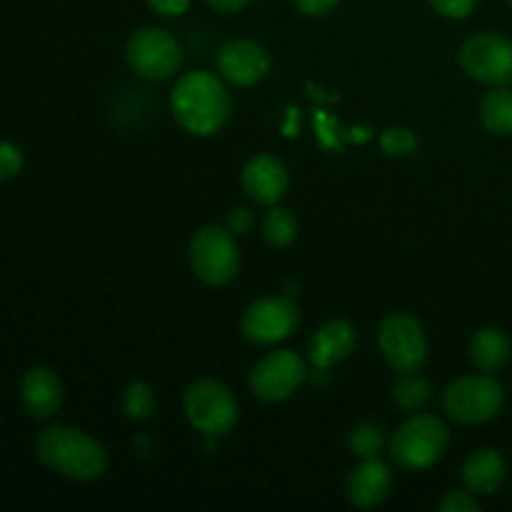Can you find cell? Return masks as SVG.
<instances>
[{
    "instance_id": "19",
    "label": "cell",
    "mask_w": 512,
    "mask_h": 512,
    "mask_svg": "<svg viewBox=\"0 0 512 512\" xmlns=\"http://www.w3.org/2000/svg\"><path fill=\"white\" fill-rule=\"evenodd\" d=\"M480 120L495 135H512V88L498 85L480 103Z\"/></svg>"
},
{
    "instance_id": "27",
    "label": "cell",
    "mask_w": 512,
    "mask_h": 512,
    "mask_svg": "<svg viewBox=\"0 0 512 512\" xmlns=\"http://www.w3.org/2000/svg\"><path fill=\"white\" fill-rule=\"evenodd\" d=\"M430 5H433L440 15H445V18L463 20L473 13L478 0H430Z\"/></svg>"
},
{
    "instance_id": "11",
    "label": "cell",
    "mask_w": 512,
    "mask_h": 512,
    "mask_svg": "<svg viewBox=\"0 0 512 512\" xmlns=\"http://www.w3.org/2000/svg\"><path fill=\"white\" fill-rule=\"evenodd\" d=\"M300 325V310L290 298H260L245 308L240 333L253 345H275Z\"/></svg>"
},
{
    "instance_id": "25",
    "label": "cell",
    "mask_w": 512,
    "mask_h": 512,
    "mask_svg": "<svg viewBox=\"0 0 512 512\" xmlns=\"http://www.w3.org/2000/svg\"><path fill=\"white\" fill-rule=\"evenodd\" d=\"M440 512H480V500L478 495L465 490H450L445 493V498L438 503Z\"/></svg>"
},
{
    "instance_id": "1",
    "label": "cell",
    "mask_w": 512,
    "mask_h": 512,
    "mask_svg": "<svg viewBox=\"0 0 512 512\" xmlns=\"http://www.w3.org/2000/svg\"><path fill=\"white\" fill-rule=\"evenodd\" d=\"M170 108L180 128L198 138H210L230 120L233 100L218 75L208 70H190L175 83L170 93Z\"/></svg>"
},
{
    "instance_id": "9",
    "label": "cell",
    "mask_w": 512,
    "mask_h": 512,
    "mask_svg": "<svg viewBox=\"0 0 512 512\" xmlns=\"http://www.w3.org/2000/svg\"><path fill=\"white\" fill-rule=\"evenodd\" d=\"M465 75L483 85L512 83V40L500 33H478L463 43L458 53Z\"/></svg>"
},
{
    "instance_id": "16",
    "label": "cell",
    "mask_w": 512,
    "mask_h": 512,
    "mask_svg": "<svg viewBox=\"0 0 512 512\" xmlns=\"http://www.w3.org/2000/svg\"><path fill=\"white\" fill-rule=\"evenodd\" d=\"M20 400L33 418L48 420L63 405V383L50 368H30L20 383Z\"/></svg>"
},
{
    "instance_id": "10",
    "label": "cell",
    "mask_w": 512,
    "mask_h": 512,
    "mask_svg": "<svg viewBox=\"0 0 512 512\" xmlns=\"http://www.w3.org/2000/svg\"><path fill=\"white\" fill-rule=\"evenodd\" d=\"M305 378H308V365L295 350H275L253 365L250 390L263 403H283L298 393Z\"/></svg>"
},
{
    "instance_id": "7",
    "label": "cell",
    "mask_w": 512,
    "mask_h": 512,
    "mask_svg": "<svg viewBox=\"0 0 512 512\" xmlns=\"http://www.w3.org/2000/svg\"><path fill=\"white\" fill-rule=\"evenodd\" d=\"M125 60L130 70L143 80H168L183 65L180 45L168 30L163 28H140L130 35L125 45Z\"/></svg>"
},
{
    "instance_id": "28",
    "label": "cell",
    "mask_w": 512,
    "mask_h": 512,
    "mask_svg": "<svg viewBox=\"0 0 512 512\" xmlns=\"http://www.w3.org/2000/svg\"><path fill=\"white\" fill-rule=\"evenodd\" d=\"M253 225H255V218L253 213H250V208H233L228 213V220H225V228H228L233 235L250 233Z\"/></svg>"
},
{
    "instance_id": "22",
    "label": "cell",
    "mask_w": 512,
    "mask_h": 512,
    "mask_svg": "<svg viewBox=\"0 0 512 512\" xmlns=\"http://www.w3.org/2000/svg\"><path fill=\"white\" fill-rule=\"evenodd\" d=\"M123 410L130 420L140 423V420H148L155 410V393L148 383L138 380V383H130L123 393Z\"/></svg>"
},
{
    "instance_id": "13",
    "label": "cell",
    "mask_w": 512,
    "mask_h": 512,
    "mask_svg": "<svg viewBox=\"0 0 512 512\" xmlns=\"http://www.w3.org/2000/svg\"><path fill=\"white\" fill-rule=\"evenodd\" d=\"M240 185L253 203L273 208L288 193L290 173L283 160L270 153H260L245 163L243 173H240Z\"/></svg>"
},
{
    "instance_id": "4",
    "label": "cell",
    "mask_w": 512,
    "mask_h": 512,
    "mask_svg": "<svg viewBox=\"0 0 512 512\" xmlns=\"http://www.w3.org/2000/svg\"><path fill=\"white\" fill-rule=\"evenodd\" d=\"M505 405V388L495 375L480 373L458 378L443 393V410L458 425H483L498 418Z\"/></svg>"
},
{
    "instance_id": "20",
    "label": "cell",
    "mask_w": 512,
    "mask_h": 512,
    "mask_svg": "<svg viewBox=\"0 0 512 512\" xmlns=\"http://www.w3.org/2000/svg\"><path fill=\"white\" fill-rule=\"evenodd\" d=\"M260 230H263V238L268 245H273V248H288V245H293L295 238H298L300 225L298 218H295L288 208L273 205V208L265 213Z\"/></svg>"
},
{
    "instance_id": "15",
    "label": "cell",
    "mask_w": 512,
    "mask_h": 512,
    "mask_svg": "<svg viewBox=\"0 0 512 512\" xmlns=\"http://www.w3.org/2000/svg\"><path fill=\"white\" fill-rule=\"evenodd\" d=\"M393 488V473L380 458H368L355 465L348 478V498L355 508L373 510L385 503Z\"/></svg>"
},
{
    "instance_id": "24",
    "label": "cell",
    "mask_w": 512,
    "mask_h": 512,
    "mask_svg": "<svg viewBox=\"0 0 512 512\" xmlns=\"http://www.w3.org/2000/svg\"><path fill=\"white\" fill-rule=\"evenodd\" d=\"M380 148L390 158H403L418 148V138L410 128H388L380 135Z\"/></svg>"
},
{
    "instance_id": "12",
    "label": "cell",
    "mask_w": 512,
    "mask_h": 512,
    "mask_svg": "<svg viewBox=\"0 0 512 512\" xmlns=\"http://www.w3.org/2000/svg\"><path fill=\"white\" fill-rule=\"evenodd\" d=\"M215 68H218L220 78L228 83L250 88L270 73V55L258 40L235 38L220 45V50L215 53Z\"/></svg>"
},
{
    "instance_id": "32",
    "label": "cell",
    "mask_w": 512,
    "mask_h": 512,
    "mask_svg": "<svg viewBox=\"0 0 512 512\" xmlns=\"http://www.w3.org/2000/svg\"><path fill=\"white\" fill-rule=\"evenodd\" d=\"M508 3H510V5H512V0H508Z\"/></svg>"
},
{
    "instance_id": "26",
    "label": "cell",
    "mask_w": 512,
    "mask_h": 512,
    "mask_svg": "<svg viewBox=\"0 0 512 512\" xmlns=\"http://www.w3.org/2000/svg\"><path fill=\"white\" fill-rule=\"evenodd\" d=\"M23 170V150L15 143L0 140V183L15 178Z\"/></svg>"
},
{
    "instance_id": "21",
    "label": "cell",
    "mask_w": 512,
    "mask_h": 512,
    "mask_svg": "<svg viewBox=\"0 0 512 512\" xmlns=\"http://www.w3.org/2000/svg\"><path fill=\"white\" fill-rule=\"evenodd\" d=\"M430 383L415 373H400L393 385V400L405 413H423L425 405L430 403Z\"/></svg>"
},
{
    "instance_id": "14",
    "label": "cell",
    "mask_w": 512,
    "mask_h": 512,
    "mask_svg": "<svg viewBox=\"0 0 512 512\" xmlns=\"http://www.w3.org/2000/svg\"><path fill=\"white\" fill-rule=\"evenodd\" d=\"M358 345V333L348 320H330L320 325L308 343V360L313 368L330 370L345 363Z\"/></svg>"
},
{
    "instance_id": "8",
    "label": "cell",
    "mask_w": 512,
    "mask_h": 512,
    "mask_svg": "<svg viewBox=\"0 0 512 512\" xmlns=\"http://www.w3.org/2000/svg\"><path fill=\"white\" fill-rule=\"evenodd\" d=\"M378 348L395 373H418L428 360V338L410 313H390L380 323Z\"/></svg>"
},
{
    "instance_id": "18",
    "label": "cell",
    "mask_w": 512,
    "mask_h": 512,
    "mask_svg": "<svg viewBox=\"0 0 512 512\" xmlns=\"http://www.w3.org/2000/svg\"><path fill=\"white\" fill-rule=\"evenodd\" d=\"M470 360L480 373L495 375L512 360V343L508 333L495 325H485L470 340Z\"/></svg>"
},
{
    "instance_id": "23",
    "label": "cell",
    "mask_w": 512,
    "mask_h": 512,
    "mask_svg": "<svg viewBox=\"0 0 512 512\" xmlns=\"http://www.w3.org/2000/svg\"><path fill=\"white\" fill-rule=\"evenodd\" d=\"M350 448H353V453L358 455L360 460L378 458L380 448H383V433H380V428H375V425H358V428L353 430V435H350Z\"/></svg>"
},
{
    "instance_id": "6",
    "label": "cell",
    "mask_w": 512,
    "mask_h": 512,
    "mask_svg": "<svg viewBox=\"0 0 512 512\" xmlns=\"http://www.w3.org/2000/svg\"><path fill=\"white\" fill-rule=\"evenodd\" d=\"M188 255L195 278L203 280L205 285L223 288L238 278L240 250L235 235L228 228L205 225V228L195 230Z\"/></svg>"
},
{
    "instance_id": "17",
    "label": "cell",
    "mask_w": 512,
    "mask_h": 512,
    "mask_svg": "<svg viewBox=\"0 0 512 512\" xmlns=\"http://www.w3.org/2000/svg\"><path fill=\"white\" fill-rule=\"evenodd\" d=\"M460 478L463 485L478 498H490V495L498 493L500 488L508 480V463H505L503 455L493 448L475 450L468 455V460L463 463L460 470Z\"/></svg>"
},
{
    "instance_id": "31",
    "label": "cell",
    "mask_w": 512,
    "mask_h": 512,
    "mask_svg": "<svg viewBox=\"0 0 512 512\" xmlns=\"http://www.w3.org/2000/svg\"><path fill=\"white\" fill-rule=\"evenodd\" d=\"M250 0H208L210 8H215L218 13H238L248 5Z\"/></svg>"
},
{
    "instance_id": "2",
    "label": "cell",
    "mask_w": 512,
    "mask_h": 512,
    "mask_svg": "<svg viewBox=\"0 0 512 512\" xmlns=\"http://www.w3.org/2000/svg\"><path fill=\"white\" fill-rule=\"evenodd\" d=\"M35 455L45 468L75 483L98 480L108 470V453L93 435L68 425H50L38 435Z\"/></svg>"
},
{
    "instance_id": "30",
    "label": "cell",
    "mask_w": 512,
    "mask_h": 512,
    "mask_svg": "<svg viewBox=\"0 0 512 512\" xmlns=\"http://www.w3.org/2000/svg\"><path fill=\"white\" fill-rule=\"evenodd\" d=\"M293 3L308 18H320V15H328L340 0H293Z\"/></svg>"
},
{
    "instance_id": "29",
    "label": "cell",
    "mask_w": 512,
    "mask_h": 512,
    "mask_svg": "<svg viewBox=\"0 0 512 512\" xmlns=\"http://www.w3.org/2000/svg\"><path fill=\"white\" fill-rule=\"evenodd\" d=\"M190 3H193V0H148L150 10L158 15H163V18H175V15H183L185 10L190 8Z\"/></svg>"
},
{
    "instance_id": "3",
    "label": "cell",
    "mask_w": 512,
    "mask_h": 512,
    "mask_svg": "<svg viewBox=\"0 0 512 512\" xmlns=\"http://www.w3.org/2000/svg\"><path fill=\"white\" fill-rule=\"evenodd\" d=\"M450 445V430L440 418L413 413L390 438V455L405 470H425L438 463Z\"/></svg>"
},
{
    "instance_id": "5",
    "label": "cell",
    "mask_w": 512,
    "mask_h": 512,
    "mask_svg": "<svg viewBox=\"0 0 512 512\" xmlns=\"http://www.w3.org/2000/svg\"><path fill=\"white\" fill-rule=\"evenodd\" d=\"M190 425L208 438H223L238 425V400L233 390L215 378L195 380L183 395Z\"/></svg>"
}]
</instances>
